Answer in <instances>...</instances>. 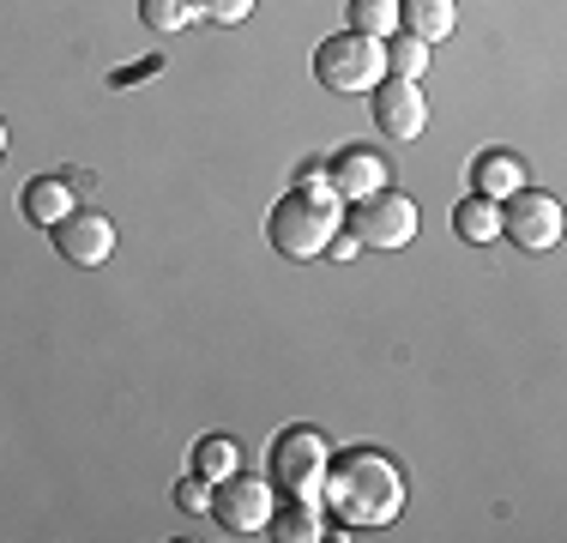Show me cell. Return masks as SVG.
I'll use <instances>...</instances> for the list:
<instances>
[{"label":"cell","mask_w":567,"mask_h":543,"mask_svg":"<svg viewBox=\"0 0 567 543\" xmlns=\"http://www.w3.org/2000/svg\"><path fill=\"white\" fill-rule=\"evenodd\" d=\"M320 501L350 532H381V525H393L404 513V471L381 447H344L339 459H327Z\"/></svg>","instance_id":"cell-1"},{"label":"cell","mask_w":567,"mask_h":543,"mask_svg":"<svg viewBox=\"0 0 567 543\" xmlns=\"http://www.w3.org/2000/svg\"><path fill=\"white\" fill-rule=\"evenodd\" d=\"M332 229H339V199H332V187H296V194H284L272 217H266V236H272V248L284 260H315V254H327Z\"/></svg>","instance_id":"cell-2"},{"label":"cell","mask_w":567,"mask_h":543,"mask_svg":"<svg viewBox=\"0 0 567 543\" xmlns=\"http://www.w3.org/2000/svg\"><path fill=\"white\" fill-rule=\"evenodd\" d=\"M315 79L339 98H369L374 85L386 79V61H381V43L374 37H357V31H339L315 49Z\"/></svg>","instance_id":"cell-3"},{"label":"cell","mask_w":567,"mask_h":543,"mask_svg":"<svg viewBox=\"0 0 567 543\" xmlns=\"http://www.w3.org/2000/svg\"><path fill=\"white\" fill-rule=\"evenodd\" d=\"M327 459H332V447H327V434H320V429H308V423L284 429L272 441V489H284L290 501H320Z\"/></svg>","instance_id":"cell-4"},{"label":"cell","mask_w":567,"mask_h":543,"mask_svg":"<svg viewBox=\"0 0 567 543\" xmlns=\"http://www.w3.org/2000/svg\"><path fill=\"white\" fill-rule=\"evenodd\" d=\"M212 520L224 525L229 537H260L266 525H272V478H248V471H229V478L212 483Z\"/></svg>","instance_id":"cell-5"},{"label":"cell","mask_w":567,"mask_h":543,"mask_svg":"<svg viewBox=\"0 0 567 543\" xmlns=\"http://www.w3.org/2000/svg\"><path fill=\"white\" fill-rule=\"evenodd\" d=\"M416 199L411 194H393V187H381V194L357 199V217H350V236L362 242V248H404V242H416Z\"/></svg>","instance_id":"cell-6"},{"label":"cell","mask_w":567,"mask_h":543,"mask_svg":"<svg viewBox=\"0 0 567 543\" xmlns=\"http://www.w3.org/2000/svg\"><path fill=\"white\" fill-rule=\"evenodd\" d=\"M502 236L519 242L525 254H544L561 242V199L544 194V187H519V194L502 199Z\"/></svg>","instance_id":"cell-7"},{"label":"cell","mask_w":567,"mask_h":543,"mask_svg":"<svg viewBox=\"0 0 567 543\" xmlns=\"http://www.w3.org/2000/svg\"><path fill=\"white\" fill-rule=\"evenodd\" d=\"M369 98H374V127H381L386 140H399V145L423 140V127H429V98L416 91V79H381Z\"/></svg>","instance_id":"cell-8"},{"label":"cell","mask_w":567,"mask_h":543,"mask_svg":"<svg viewBox=\"0 0 567 543\" xmlns=\"http://www.w3.org/2000/svg\"><path fill=\"white\" fill-rule=\"evenodd\" d=\"M55 248H61V260H73V266H103L115 254V224L97 206H73L55 224Z\"/></svg>","instance_id":"cell-9"},{"label":"cell","mask_w":567,"mask_h":543,"mask_svg":"<svg viewBox=\"0 0 567 543\" xmlns=\"http://www.w3.org/2000/svg\"><path fill=\"white\" fill-rule=\"evenodd\" d=\"M327 187H332V199H350V206H357V199L393 187V175H386L381 152H369V145H344V152L327 163Z\"/></svg>","instance_id":"cell-10"},{"label":"cell","mask_w":567,"mask_h":543,"mask_svg":"<svg viewBox=\"0 0 567 543\" xmlns=\"http://www.w3.org/2000/svg\"><path fill=\"white\" fill-rule=\"evenodd\" d=\"M465 182H471V194H483V199H507L525 187V163L513 152H477L465 170Z\"/></svg>","instance_id":"cell-11"},{"label":"cell","mask_w":567,"mask_h":543,"mask_svg":"<svg viewBox=\"0 0 567 543\" xmlns=\"http://www.w3.org/2000/svg\"><path fill=\"white\" fill-rule=\"evenodd\" d=\"M73 206H79V194H73L66 175H37V182H24V217H31L37 229H55Z\"/></svg>","instance_id":"cell-12"},{"label":"cell","mask_w":567,"mask_h":543,"mask_svg":"<svg viewBox=\"0 0 567 543\" xmlns=\"http://www.w3.org/2000/svg\"><path fill=\"white\" fill-rule=\"evenodd\" d=\"M458 24V7L453 0H399V31H411L416 43H447Z\"/></svg>","instance_id":"cell-13"},{"label":"cell","mask_w":567,"mask_h":543,"mask_svg":"<svg viewBox=\"0 0 567 543\" xmlns=\"http://www.w3.org/2000/svg\"><path fill=\"white\" fill-rule=\"evenodd\" d=\"M453 229L458 242H471V248H483V242L502 236V199H483V194H465L453 206Z\"/></svg>","instance_id":"cell-14"},{"label":"cell","mask_w":567,"mask_h":543,"mask_svg":"<svg viewBox=\"0 0 567 543\" xmlns=\"http://www.w3.org/2000/svg\"><path fill=\"white\" fill-rule=\"evenodd\" d=\"M381 61H386V79H423L429 43H416L411 31H393V37H381Z\"/></svg>","instance_id":"cell-15"},{"label":"cell","mask_w":567,"mask_h":543,"mask_svg":"<svg viewBox=\"0 0 567 543\" xmlns=\"http://www.w3.org/2000/svg\"><path fill=\"white\" fill-rule=\"evenodd\" d=\"M278 543H315V537H327L320 532V513H315V501H290V508H272V525H266Z\"/></svg>","instance_id":"cell-16"},{"label":"cell","mask_w":567,"mask_h":543,"mask_svg":"<svg viewBox=\"0 0 567 543\" xmlns=\"http://www.w3.org/2000/svg\"><path fill=\"white\" fill-rule=\"evenodd\" d=\"M140 19H145V31H157V37H182L187 24L199 19V7L194 0H140Z\"/></svg>","instance_id":"cell-17"},{"label":"cell","mask_w":567,"mask_h":543,"mask_svg":"<svg viewBox=\"0 0 567 543\" xmlns=\"http://www.w3.org/2000/svg\"><path fill=\"white\" fill-rule=\"evenodd\" d=\"M350 31L357 37H393L399 31V0H350Z\"/></svg>","instance_id":"cell-18"},{"label":"cell","mask_w":567,"mask_h":543,"mask_svg":"<svg viewBox=\"0 0 567 543\" xmlns=\"http://www.w3.org/2000/svg\"><path fill=\"white\" fill-rule=\"evenodd\" d=\"M236 465H241V453H236V441H229V434H206V441L194 447V471H199L206 483L229 478Z\"/></svg>","instance_id":"cell-19"},{"label":"cell","mask_w":567,"mask_h":543,"mask_svg":"<svg viewBox=\"0 0 567 543\" xmlns=\"http://www.w3.org/2000/svg\"><path fill=\"white\" fill-rule=\"evenodd\" d=\"M199 19H218V24H241L254 12V0H194Z\"/></svg>","instance_id":"cell-20"},{"label":"cell","mask_w":567,"mask_h":543,"mask_svg":"<svg viewBox=\"0 0 567 543\" xmlns=\"http://www.w3.org/2000/svg\"><path fill=\"white\" fill-rule=\"evenodd\" d=\"M175 508H182V513H206V508H212V489H206V478H199V471H194L182 489H175Z\"/></svg>","instance_id":"cell-21"},{"label":"cell","mask_w":567,"mask_h":543,"mask_svg":"<svg viewBox=\"0 0 567 543\" xmlns=\"http://www.w3.org/2000/svg\"><path fill=\"white\" fill-rule=\"evenodd\" d=\"M152 73H164V54H145V61H133V66H121V73H110V85H133V79H152Z\"/></svg>","instance_id":"cell-22"},{"label":"cell","mask_w":567,"mask_h":543,"mask_svg":"<svg viewBox=\"0 0 567 543\" xmlns=\"http://www.w3.org/2000/svg\"><path fill=\"white\" fill-rule=\"evenodd\" d=\"M357 248H362V242L350 236V229H332V242H327V254H332V260H357Z\"/></svg>","instance_id":"cell-23"},{"label":"cell","mask_w":567,"mask_h":543,"mask_svg":"<svg viewBox=\"0 0 567 543\" xmlns=\"http://www.w3.org/2000/svg\"><path fill=\"white\" fill-rule=\"evenodd\" d=\"M66 182H73V194H79V199H91V194H97V182H91L85 170H66Z\"/></svg>","instance_id":"cell-24"},{"label":"cell","mask_w":567,"mask_h":543,"mask_svg":"<svg viewBox=\"0 0 567 543\" xmlns=\"http://www.w3.org/2000/svg\"><path fill=\"white\" fill-rule=\"evenodd\" d=\"M0 157H7V121H0Z\"/></svg>","instance_id":"cell-25"}]
</instances>
